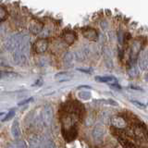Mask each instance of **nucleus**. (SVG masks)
<instances>
[{
	"mask_svg": "<svg viewBox=\"0 0 148 148\" xmlns=\"http://www.w3.org/2000/svg\"><path fill=\"white\" fill-rule=\"evenodd\" d=\"M132 103L135 105V106H137L138 108H146V106L145 105V104H142V103H139V102H137V101H132Z\"/></svg>",
	"mask_w": 148,
	"mask_h": 148,
	"instance_id": "412c9836",
	"label": "nucleus"
},
{
	"mask_svg": "<svg viewBox=\"0 0 148 148\" xmlns=\"http://www.w3.org/2000/svg\"><path fill=\"white\" fill-rule=\"evenodd\" d=\"M128 73L131 75V77H135L138 75V71L135 66H134V64L130 65V67L128 68Z\"/></svg>",
	"mask_w": 148,
	"mask_h": 148,
	"instance_id": "f3484780",
	"label": "nucleus"
},
{
	"mask_svg": "<svg viewBox=\"0 0 148 148\" xmlns=\"http://www.w3.org/2000/svg\"><path fill=\"white\" fill-rule=\"evenodd\" d=\"M111 121H112V125L116 128L123 129V128H125V126H126V121H125V119L119 117V116L114 117L112 119H111Z\"/></svg>",
	"mask_w": 148,
	"mask_h": 148,
	"instance_id": "9b49d317",
	"label": "nucleus"
},
{
	"mask_svg": "<svg viewBox=\"0 0 148 148\" xmlns=\"http://www.w3.org/2000/svg\"><path fill=\"white\" fill-rule=\"evenodd\" d=\"M81 88H88V89H91V87H90V86H85V85L80 86V87H79V89H81Z\"/></svg>",
	"mask_w": 148,
	"mask_h": 148,
	"instance_id": "5701e85b",
	"label": "nucleus"
},
{
	"mask_svg": "<svg viewBox=\"0 0 148 148\" xmlns=\"http://www.w3.org/2000/svg\"><path fill=\"white\" fill-rule=\"evenodd\" d=\"M30 145L32 147H53L54 143L48 138H45L41 135L32 136L30 138Z\"/></svg>",
	"mask_w": 148,
	"mask_h": 148,
	"instance_id": "f03ea898",
	"label": "nucleus"
},
{
	"mask_svg": "<svg viewBox=\"0 0 148 148\" xmlns=\"http://www.w3.org/2000/svg\"><path fill=\"white\" fill-rule=\"evenodd\" d=\"M8 18V11L4 7L0 6V22L4 21Z\"/></svg>",
	"mask_w": 148,
	"mask_h": 148,
	"instance_id": "a211bd4d",
	"label": "nucleus"
},
{
	"mask_svg": "<svg viewBox=\"0 0 148 148\" xmlns=\"http://www.w3.org/2000/svg\"><path fill=\"white\" fill-rule=\"evenodd\" d=\"M118 140H119L120 145H121L123 147H131V148L136 147V145H134V143L128 141L126 139V137H118Z\"/></svg>",
	"mask_w": 148,
	"mask_h": 148,
	"instance_id": "2eb2a0df",
	"label": "nucleus"
},
{
	"mask_svg": "<svg viewBox=\"0 0 148 148\" xmlns=\"http://www.w3.org/2000/svg\"><path fill=\"white\" fill-rule=\"evenodd\" d=\"M3 115H5V113H4V112H2V113H0V117H1V116H3Z\"/></svg>",
	"mask_w": 148,
	"mask_h": 148,
	"instance_id": "b1692460",
	"label": "nucleus"
},
{
	"mask_svg": "<svg viewBox=\"0 0 148 148\" xmlns=\"http://www.w3.org/2000/svg\"><path fill=\"white\" fill-rule=\"evenodd\" d=\"M11 133H12V136L14 138H20L21 135L20 125H18V121L17 119L14 120V122H13L12 126H11Z\"/></svg>",
	"mask_w": 148,
	"mask_h": 148,
	"instance_id": "f8f14e48",
	"label": "nucleus"
},
{
	"mask_svg": "<svg viewBox=\"0 0 148 148\" xmlns=\"http://www.w3.org/2000/svg\"><path fill=\"white\" fill-rule=\"evenodd\" d=\"M92 138L95 139V141L102 142L104 139L105 131H104V129L101 128V127H95L94 129V131H92Z\"/></svg>",
	"mask_w": 148,
	"mask_h": 148,
	"instance_id": "9d476101",
	"label": "nucleus"
},
{
	"mask_svg": "<svg viewBox=\"0 0 148 148\" xmlns=\"http://www.w3.org/2000/svg\"><path fill=\"white\" fill-rule=\"evenodd\" d=\"M34 51L38 54L45 53L48 48V41L46 39H39L37 40L34 45Z\"/></svg>",
	"mask_w": 148,
	"mask_h": 148,
	"instance_id": "423d86ee",
	"label": "nucleus"
},
{
	"mask_svg": "<svg viewBox=\"0 0 148 148\" xmlns=\"http://www.w3.org/2000/svg\"><path fill=\"white\" fill-rule=\"evenodd\" d=\"M32 101V98H29V99H27V100H24V101H21L18 103V106H23V105H25L27 103H30V102Z\"/></svg>",
	"mask_w": 148,
	"mask_h": 148,
	"instance_id": "4be33fe9",
	"label": "nucleus"
},
{
	"mask_svg": "<svg viewBox=\"0 0 148 148\" xmlns=\"http://www.w3.org/2000/svg\"><path fill=\"white\" fill-rule=\"evenodd\" d=\"M73 60H74V56L72 53L68 52L64 56V63L66 66H71L73 64Z\"/></svg>",
	"mask_w": 148,
	"mask_h": 148,
	"instance_id": "dca6fc26",
	"label": "nucleus"
},
{
	"mask_svg": "<svg viewBox=\"0 0 148 148\" xmlns=\"http://www.w3.org/2000/svg\"><path fill=\"white\" fill-rule=\"evenodd\" d=\"M14 114H15V113H14V111H10V112H8V114L7 115V117L3 119V121H7V120H9L11 118L14 117Z\"/></svg>",
	"mask_w": 148,
	"mask_h": 148,
	"instance_id": "aec40b11",
	"label": "nucleus"
},
{
	"mask_svg": "<svg viewBox=\"0 0 148 148\" xmlns=\"http://www.w3.org/2000/svg\"><path fill=\"white\" fill-rule=\"evenodd\" d=\"M82 35L90 41H97V38H98V34H97L96 30H95L94 28L85 27L82 30Z\"/></svg>",
	"mask_w": 148,
	"mask_h": 148,
	"instance_id": "0eeeda50",
	"label": "nucleus"
},
{
	"mask_svg": "<svg viewBox=\"0 0 148 148\" xmlns=\"http://www.w3.org/2000/svg\"><path fill=\"white\" fill-rule=\"evenodd\" d=\"M143 48L142 46V42L140 40H136L134 43L132 44V49H131V53H130V65H132L135 62V60L138 57L139 53L141 52V50Z\"/></svg>",
	"mask_w": 148,
	"mask_h": 148,
	"instance_id": "20e7f679",
	"label": "nucleus"
},
{
	"mask_svg": "<svg viewBox=\"0 0 148 148\" xmlns=\"http://www.w3.org/2000/svg\"><path fill=\"white\" fill-rule=\"evenodd\" d=\"M40 121L41 123L45 127H48L52 123V119H53V108H51V106L49 105H45L44 106L43 110H42V113L40 116Z\"/></svg>",
	"mask_w": 148,
	"mask_h": 148,
	"instance_id": "7ed1b4c3",
	"label": "nucleus"
},
{
	"mask_svg": "<svg viewBox=\"0 0 148 148\" xmlns=\"http://www.w3.org/2000/svg\"><path fill=\"white\" fill-rule=\"evenodd\" d=\"M61 132H62V136L64 138V140L68 143H71L73 140H75L78 135L77 128H73L69 130H61Z\"/></svg>",
	"mask_w": 148,
	"mask_h": 148,
	"instance_id": "39448f33",
	"label": "nucleus"
},
{
	"mask_svg": "<svg viewBox=\"0 0 148 148\" xmlns=\"http://www.w3.org/2000/svg\"><path fill=\"white\" fill-rule=\"evenodd\" d=\"M60 110L66 111V112H69V113H72L74 115L78 116L81 119H82L83 115H84V112H85L84 106H83L80 102L74 101V100L68 101L67 103L63 104Z\"/></svg>",
	"mask_w": 148,
	"mask_h": 148,
	"instance_id": "f257e3e1",
	"label": "nucleus"
},
{
	"mask_svg": "<svg viewBox=\"0 0 148 148\" xmlns=\"http://www.w3.org/2000/svg\"><path fill=\"white\" fill-rule=\"evenodd\" d=\"M80 95L82 98H83V99H89L90 97H91V94L90 92H80Z\"/></svg>",
	"mask_w": 148,
	"mask_h": 148,
	"instance_id": "6ab92c4d",
	"label": "nucleus"
},
{
	"mask_svg": "<svg viewBox=\"0 0 148 148\" xmlns=\"http://www.w3.org/2000/svg\"><path fill=\"white\" fill-rule=\"evenodd\" d=\"M30 31L34 34H38L44 29V24L38 20H32L30 23Z\"/></svg>",
	"mask_w": 148,
	"mask_h": 148,
	"instance_id": "6e6552de",
	"label": "nucleus"
},
{
	"mask_svg": "<svg viewBox=\"0 0 148 148\" xmlns=\"http://www.w3.org/2000/svg\"><path fill=\"white\" fill-rule=\"evenodd\" d=\"M95 80L99 82H106V83H117V79L113 76H106V77H96Z\"/></svg>",
	"mask_w": 148,
	"mask_h": 148,
	"instance_id": "4468645a",
	"label": "nucleus"
},
{
	"mask_svg": "<svg viewBox=\"0 0 148 148\" xmlns=\"http://www.w3.org/2000/svg\"><path fill=\"white\" fill-rule=\"evenodd\" d=\"M63 38L69 45H71L74 42H75L77 35L75 32L72 31H65L63 32Z\"/></svg>",
	"mask_w": 148,
	"mask_h": 148,
	"instance_id": "1a4fd4ad",
	"label": "nucleus"
},
{
	"mask_svg": "<svg viewBox=\"0 0 148 148\" xmlns=\"http://www.w3.org/2000/svg\"><path fill=\"white\" fill-rule=\"evenodd\" d=\"M139 66L143 69V71H146L148 68V58H147V52L145 51L142 56L140 57V60H139Z\"/></svg>",
	"mask_w": 148,
	"mask_h": 148,
	"instance_id": "ddd939ff",
	"label": "nucleus"
}]
</instances>
